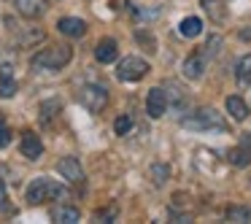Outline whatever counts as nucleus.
<instances>
[{
	"label": "nucleus",
	"mask_w": 251,
	"mask_h": 224,
	"mask_svg": "<svg viewBox=\"0 0 251 224\" xmlns=\"http://www.w3.org/2000/svg\"><path fill=\"white\" fill-rule=\"evenodd\" d=\"M8 143H11V130H8L6 119H3V116H0V149H6Z\"/></svg>",
	"instance_id": "nucleus-25"
},
{
	"label": "nucleus",
	"mask_w": 251,
	"mask_h": 224,
	"mask_svg": "<svg viewBox=\"0 0 251 224\" xmlns=\"http://www.w3.org/2000/svg\"><path fill=\"white\" fill-rule=\"evenodd\" d=\"M149 71H151V68H149L146 60H141V57H125V60L116 65V78H119V81H141Z\"/></svg>",
	"instance_id": "nucleus-5"
},
{
	"label": "nucleus",
	"mask_w": 251,
	"mask_h": 224,
	"mask_svg": "<svg viewBox=\"0 0 251 224\" xmlns=\"http://www.w3.org/2000/svg\"><path fill=\"white\" fill-rule=\"evenodd\" d=\"M235 78H238L240 87H249L251 84V54H243L235 65Z\"/></svg>",
	"instance_id": "nucleus-18"
},
{
	"label": "nucleus",
	"mask_w": 251,
	"mask_h": 224,
	"mask_svg": "<svg viewBox=\"0 0 251 224\" xmlns=\"http://www.w3.org/2000/svg\"><path fill=\"white\" fill-rule=\"evenodd\" d=\"M0 78H11V65H0Z\"/></svg>",
	"instance_id": "nucleus-29"
},
{
	"label": "nucleus",
	"mask_w": 251,
	"mask_h": 224,
	"mask_svg": "<svg viewBox=\"0 0 251 224\" xmlns=\"http://www.w3.org/2000/svg\"><path fill=\"white\" fill-rule=\"evenodd\" d=\"M57 30L62 35H68V38H81V35H87V22L78 17H62L57 22Z\"/></svg>",
	"instance_id": "nucleus-10"
},
{
	"label": "nucleus",
	"mask_w": 251,
	"mask_h": 224,
	"mask_svg": "<svg viewBox=\"0 0 251 224\" xmlns=\"http://www.w3.org/2000/svg\"><path fill=\"white\" fill-rule=\"evenodd\" d=\"M14 8L25 19H38L46 11V0H14Z\"/></svg>",
	"instance_id": "nucleus-12"
},
{
	"label": "nucleus",
	"mask_w": 251,
	"mask_h": 224,
	"mask_svg": "<svg viewBox=\"0 0 251 224\" xmlns=\"http://www.w3.org/2000/svg\"><path fill=\"white\" fill-rule=\"evenodd\" d=\"M202 11L208 14V19H213V22L222 25L224 19H227V3L224 0H200Z\"/></svg>",
	"instance_id": "nucleus-15"
},
{
	"label": "nucleus",
	"mask_w": 251,
	"mask_h": 224,
	"mask_svg": "<svg viewBox=\"0 0 251 224\" xmlns=\"http://www.w3.org/2000/svg\"><path fill=\"white\" fill-rule=\"evenodd\" d=\"M68 189L62 184H57V181L51 178H35L30 181V186L25 189V200L30 202V205H41V202H49V200H60V197H65Z\"/></svg>",
	"instance_id": "nucleus-3"
},
{
	"label": "nucleus",
	"mask_w": 251,
	"mask_h": 224,
	"mask_svg": "<svg viewBox=\"0 0 251 224\" xmlns=\"http://www.w3.org/2000/svg\"><path fill=\"white\" fill-rule=\"evenodd\" d=\"M116 54H119V44H116L114 38H103L98 46H95V60L103 62V65L114 62V60H116Z\"/></svg>",
	"instance_id": "nucleus-13"
},
{
	"label": "nucleus",
	"mask_w": 251,
	"mask_h": 224,
	"mask_svg": "<svg viewBox=\"0 0 251 224\" xmlns=\"http://www.w3.org/2000/svg\"><path fill=\"white\" fill-rule=\"evenodd\" d=\"M17 95V81L14 78H3L0 81V98H14Z\"/></svg>",
	"instance_id": "nucleus-24"
},
{
	"label": "nucleus",
	"mask_w": 251,
	"mask_h": 224,
	"mask_svg": "<svg viewBox=\"0 0 251 224\" xmlns=\"http://www.w3.org/2000/svg\"><path fill=\"white\" fill-rule=\"evenodd\" d=\"M51 219L60 224H76L81 219V211L76 205H57V208H51Z\"/></svg>",
	"instance_id": "nucleus-16"
},
{
	"label": "nucleus",
	"mask_w": 251,
	"mask_h": 224,
	"mask_svg": "<svg viewBox=\"0 0 251 224\" xmlns=\"http://www.w3.org/2000/svg\"><path fill=\"white\" fill-rule=\"evenodd\" d=\"M57 170H60V175L68 178L71 184L84 181V168H81V162H78L76 157H62L60 162H57Z\"/></svg>",
	"instance_id": "nucleus-9"
},
{
	"label": "nucleus",
	"mask_w": 251,
	"mask_h": 224,
	"mask_svg": "<svg viewBox=\"0 0 251 224\" xmlns=\"http://www.w3.org/2000/svg\"><path fill=\"white\" fill-rule=\"evenodd\" d=\"M178 124L186 127V130H192V132H227L229 130L227 119H224L219 111H213V108H197V111H192V114L181 116Z\"/></svg>",
	"instance_id": "nucleus-1"
},
{
	"label": "nucleus",
	"mask_w": 251,
	"mask_h": 224,
	"mask_svg": "<svg viewBox=\"0 0 251 224\" xmlns=\"http://www.w3.org/2000/svg\"><path fill=\"white\" fill-rule=\"evenodd\" d=\"M57 111H60V100H46V103H41V124H49L57 116Z\"/></svg>",
	"instance_id": "nucleus-20"
},
{
	"label": "nucleus",
	"mask_w": 251,
	"mask_h": 224,
	"mask_svg": "<svg viewBox=\"0 0 251 224\" xmlns=\"http://www.w3.org/2000/svg\"><path fill=\"white\" fill-rule=\"evenodd\" d=\"M151 173H154V181H157V184H165V181H168V175H170V170L165 168V165H154Z\"/></svg>",
	"instance_id": "nucleus-26"
},
{
	"label": "nucleus",
	"mask_w": 251,
	"mask_h": 224,
	"mask_svg": "<svg viewBox=\"0 0 251 224\" xmlns=\"http://www.w3.org/2000/svg\"><path fill=\"white\" fill-rule=\"evenodd\" d=\"M0 211H8V189L3 178H0Z\"/></svg>",
	"instance_id": "nucleus-27"
},
{
	"label": "nucleus",
	"mask_w": 251,
	"mask_h": 224,
	"mask_svg": "<svg viewBox=\"0 0 251 224\" xmlns=\"http://www.w3.org/2000/svg\"><path fill=\"white\" fill-rule=\"evenodd\" d=\"M78 103L89 111V114H100L108 105V89L103 84H84L78 89Z\"/></svg>",
	"instance_id": "nucleus-4"
},
{
	"label": "nucleus",
	"mask_w": 251,
	"mask_h": 224,
	"mask_svg": "<svg viewBox=\"0 0 251 224\" xmlns=\"http://www.w3.org/2000/svg\"><path fill=\"white\" fill-rule=\"evenodd\" d=\"M73 60V49L65 44H57V46H49V49H41L38 54L30 60V68L38 73H57Z\"/></svg>",
	"instance_id": "nucleus-2"
},
{
	"label": "nucleus",
	"mask_w": 251,
	"mask_h": 224,
	"mask_svg": "<svg viewBox=\"0 0 251 224\" xmlns=\"http://www.w3.org/2000/svg\"><path fill=\"white\" fill-rule=\"evenodd\" d=\"M22 154H25L27 159H33V162L44 157V143H41V138L35 135V132L27 130V132L22 135Z\"/></svg>",
	"instance_id": "nucleus-11"
},
{
	"label": "nucleus",
	"mask_w": 251,
	"mask_h": 224,
	"mask_svg": "<svg viewBox=\"0 0 251 224\" xmlns=\"http://www.w3.org/2000/svg\"><path fill=\"white\" fill-rule=\"evenodd\" d=\"M162 89H165V98H168V105L173 103V108H176V111H184V105L189 103V98H186L184 89H181L176 81H168Z\"/></svg>",
	"instance_id": "nucleus-14"
},
{
	"label": "nucleus",
	"mask_w": 251,
	"mask_h": 224,
	"mask_svg": "<svg viewBox=\"0 0 251 224\" xmlns=\"http://www.w3.org/2000/svg\"><path fill=\"white\" fill-rule=\"evenodd\" d=\"M178 33L184 35V38H197V35L202 33V22L197 17H186V19H181Z\"/></svg>",
	"instance_id": "nucleus-19"
},
{
	"label": "nucleus",
	"mask_w": 251,
	"mask_h": 224,
	"mask_svg": "<svg viewBox=\"0 0 251 224\" xmlns=\"http://www.w3.org/2000/svg\"><path fill=\"white\" fill-rule=\"evenodd\" d=\"M181 73H184V78H189V81H200L202 73H205V57H202V51H195V54H189L184 62H181Z\"/></svg>",
	"instance_id": "nucleus-6"
},
{
	"label": "nucleus",
	"mask_w": 251,
	"mask_h": 224,
	"mask_svg": "<svg viewBox=\"0 0 251 224\" xmlns=\"http://www.w3.org/2000/svg\"><path fill=\"white\" fill-rule=\"evenodd\" d=\"M219 46H222V38H219V35H213V38H208V44L202 46V57H205V60H211V57H216L219 54Z\"/></svg>",
	"instance_id": "nucleus-22"
},
{
	"label": "nucleus",
	"mask_w": 251,
	"mask_h": 224,
	"mask_svg": "<svg viewBox=\"0 0 251 224\" xmlns=\"http://www.w3.org/2000/svg\"><path fill=\"white\" fill-rule=\"evenodd\" d=\"M224 108H227V114L232 116L235 122H243L246 116L251 114L249 105L243 103V98H238V95H232V98H227V103H224Z\"/></svg>",
	"instance_id": "nucleus-17"
},
{
	"label": "nucleus",
	"mask_w": 251,
	"mask_h": 224,
	"mask_svg": "<svg viewBox=\"0 0 251 224\" xmlns=\"http://www.w3.org/2000/svg\"><path fill=\"white\" fill-rule=\"evenodd\" d=\"M98 219H108V222H114V219H116V208H108V211H98Z\"/></svg>",
	"instance_id": "nucleus-28"
},
{
	"label": "nucleus",
	"mask_w": 251,
	"mask_h": 224,
	"mask_svg": "<svg viewBox=\"0 0 251 224\" xmlns=\"http://www.w3.org/2000/svg\"><path fill=\"white\" fill-rule=\"evenodd\" d=\"M130 130H132V119H130V116H119V119L114 122V132H116V135H127Z\"/></svg>",
	"instance_id": "nucleus-23"
},
{
	"label": "nucleus",
	"mask_w": 251,
	"mask_h": 224,
	"mask_svg": "<svg viewBox=\"0 0 251 224\" xmlns=\"http://www.w3.org/2000/svg\"><path fill=\"white\" fill-rule=\"evenodd\" d=\"M165 111H168V98H165V89L162 87L149 89V95H146V114L151 116V119H159Z\"/></svg>",
	"instance_id": "nucleus-8"
},
{
	"label": "nucleus",
	"mask_w": 251,
	"mask_h": 224,
	"mask_svg": "<svg viewBox=\"0 0 251 224\" xmlns=\"http://www.w3.org/2000/svg\"><path fill=\"white\" fill-rule=\"evenodd\" d=\"M229 222H251V205H232L227 208Z\"/></svg>",
	"instance_id": "nucleus-21"
},
{
	"label": "nucleus",
	"mask_w": 251,
	"mask_h": 224,
	"mask_svg": "<svg viewBox=\"0 0 251 224\" xmlns=\"http://www.w3.org/2000/svg\"><path fill=\"white\" fill-rule=\"evenodd\" d=\"M227 159H229V165H235V168H246V165L251 162V132H243L240 146L229 149Z\"/></svg>",
	"instance_id": "nucleus-7"
}]
</instances>
